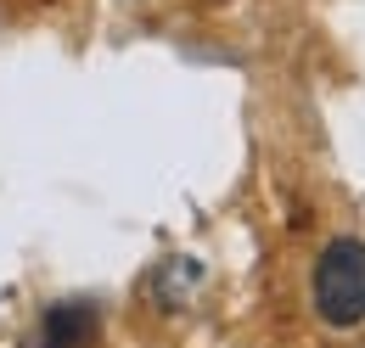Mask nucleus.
Instances as JSON below:
<instances>
[{
	"label": "nucleus",
	"instance_id": "obj_1",
	"mask_svg": "<svg viewBox=\"0 0 365 348\" xmlns=\"http://www.w3.org/2000/svg\"><path fill=\"white\" fill-rule=\"evenodd\" d=\"M309 292H315V314L326 326H337V332L360 326L365 320V242L360 236H337V242L320 247Z\"/></svg>",
	"mask_w": 365,
	"mask_h": 348
},
{
	"label": "nucleus",
	"instance_id": "obj_2",
	"mask_svg": "<svg viewBox=\"0 0 365 348\" xmlns=\"http://www.w3.org/2000/svg\"><path fill=\"white\" fill-rule=\"evenodd\" d=\"M101 343V304L96 298H56L40 314V348H96Z\"/></svg>",
	"mask_w": 365,
	"mask_h": 348
},
{
	"label": "nucleus",
	"instance_id": "obj_3",
	"mask_svg": "<svg viewBox=\"0 0 365 348\" xmlns=\"http://www.w3.org/2000/svg\"><path fill=\"white\" fill-rule=\"evenodd\" d=\"M197 281H202V270H197L191 259H169L158 275H152V304H158V309H180L185 298H191Z\"/></svg>",
	"mask_w": 365,
	"mask_h": 348
}]
</instances>
